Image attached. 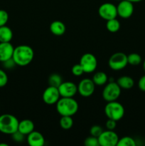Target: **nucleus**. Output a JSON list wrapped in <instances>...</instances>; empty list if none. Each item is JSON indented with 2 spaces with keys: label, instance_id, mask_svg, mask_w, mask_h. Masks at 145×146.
Instances as JSON below:
<instances>
[{
  "label": "nucleus",
  "instance_id": "1",
  "mask_svg": "<svg viewBox=\"0 0 145 146\" xmlns=\"http://www.w3.org/2000/svg\"><path fill=\"white\" fill-rule=\"evenodd\" d=\"M34 57V49L29 46L22 44L14 48L12 58L16 66H26L33 61Z\"/></svg>",
  "mask_w": 145,
  "mask_h": 146
},
{
  "label": "nucleus",
  "instance_id": "2",
  "mask_svg": "<svg viewBox=\"0 0 145 146\" xmlns=\"http://www.w3.org/2000/svg\"><path fill=\"white\" fill-rule=\"evenodd\" d=\"M56 110L61 116H72L78 112V104L73 97H61L56 103Z\"/></svg>",
  "mask_w": 145,
  "mask_h": 146
},
{
  "label": "nucleus",
  "instance_id": "3",
  "mask_svg": "<svg viewBox=\"0 0 145 146\" xmlns=\"http://www.w3.org/2000/svg\"><path fill=\"white\" fill-rule=\"evenodd\" d=\"M18 120L11 114L5 113L0 115V132L11 135L18 131Z\"/></svg>",
  "mask_w": 145,
  "mask_h": 146
},
{
  "label": "nucleus",
  "instance_id": "4",
  "mask_svg": "<svg viewBox=\"0 0 145 146\" xmlns=\"http://www.w3.org/2000/svg\"><path fill=\"white\" fill-rule=\"evenodd\" d=\"M104 111L108 118L116 121L121 120L125 115V108L117 101L107 102Z\"/></svg>",
  "mask_w": 145,
  "mask_h": 146
},
{
  "label": "nucleus",
  "instance_id": "5",
  "mask_svg": "<svg viewBox=\"0 0 145 146\" xmlns=\"http://www.w3.org/2000/svg\"><path fill=\"white\" fill-rule=\"evenodd\" d=\"M121 94V88L116 81H108L102 91V98L107 102L117 101Z\"/></svg>",
  "mask_w": 145,
  "mask_h": 146
},
{
  "label": "nucleus",
  "instance_id": "6",
  "mask_svg": "<svg viewBox=\"0 0 145 146\" xmlns=\"http://www.w3.org/2000/svg\"><path fill=\"white\" fill-rule=\"evenodd\" d=\"M128 64L127 55L122 52H116L109 58L108 65L114 71H119L125 68Z\"/></svg>",
  "mask_w": 145,
  "mask_h": 146
},
{
  "label": "nucleus",
  "instance_id": "7",
  "mask_svg": "<svg viewBox=\"0 0 145 146\" xmlns=\"http://www.w3.org/2000/svg\"><path fill=\"white\" fill-rule=\"evenodd\" d=\"M79 64L82 66L84 73L86 74L94 72L98 66V61L96 57L90 53L84 54L81 56Z\"/></svg>",
  "mask_w": 145,
  "mask_h": 146
},
{
  "label": "nucleus",
  "instance_id": "8",
  "mask_svg": "<svg viewBox=\"0 0 145 146\" xmlns=\"http://www.w3.org/2000/svg\"><path fill=\"white\" fill-rule=\"evenodd\" d=\"M98 14L101 18L106 21L117 18L118 16L117 6L109 2L104 3L100 6L98 9Z\"/></svg>",
  "mask_w": 145,
  "mask_h": 146
},
{
  "label": "nucleus",
  "instance_id": "9",
  "mask_svg": "<svg viewBox=\"0 0 145 146\" xmlns=\"http://www.w3.org/2000/svg\"><path fill=\"white\" fill-rule=\"evenodd\" d=\"M119 136L114 131H103L98 137L99 144L101 146H117L119 141Z\"/></svg>",
  "mask_w": 145,
  "mask_h": 146
},
{
  "label": "nucleus",
  "instance_id": "10",
  "mask_svg": "<svg viewBox=\"0 0 145 146\" xmlns=\"http://www.w3.org/2000/svg\"><path fill=\"white\" fill-rule=\"evenodd\" d=\"M60 98H61V95H60L58 88L57 87L51 86H49L45 88L42 95L43 101L48 105L56 104Z\"/></svg>",
  "mask_w": 145,
  "mask_h": 146
},
{
  "label": "nucleus",
  "instance_id": "11",
  "mask_svg": "<svg viewBox=\"0 0 145 146\" xmlns=\"http://www.w3.org/2000/svg\"><path fill=\"white\" fill-rule=\"evenodd\" d=\"M95 84L92 79L84 78L81 80L78 85V92L82 97H90L94 94Z\"/></svg>",
  "mask_w": 145,
  "mask_h": 146
},
{
  "label": "nucleus",
  "instance_id": "12",
  "mask_svg": "<svg viewBox=\"0 0 145 146\" xmlns=\"http://www.w3.org/2000/svg\"><path fill=\"white\" fill-rule=\"evenodd\" d=\"M58 88L61 97L72 98L78 92V86L72 81H63Z\"/></svg>",
  "mask_w": 145,
  "mask_h": 146
},
{
  "label": "nucleus",
  "instance_id": "13",
  "mask_svg": "<svg viewBox=\"0 0 145 146\" xmlns=\"http://www.w3.org/2000/svg\"><path fill=\"white\" fill-rule=\"evenodd\" d=\"M117 15L122 19H128L134 13L133 3L127 0H121L117 6Z\"/></svg>",
  "mask_w": 145,
  "mask_h": 146
},
{
  "label": "nucleus",
  "instance_id": "14",
  "mask_svg": "<svg viewBox=\"0 0 145 146\" xmlns=\"http://www.w3.org/2000/svg\"><path fill=\"white\" fill-rule=\"evenodd\" d=\"M14 47L11 42H0V62L4 63L13 56Z\"/></svg>",
  "mask_w": 145,
  "mask_h": 146
},
{
  "label": "nucleus",
  "instance_id": "15",
  "mask_svg": "<svg viewBox=\"0 0 145 146\" xmlns=\"http://www.w3.org/2000/svg\"><path fill=\"white\" fill-rule=\"evenodd\" d=\"M27 142L31 146H43L45 144V138L41 133L34 131L27 135Z\"/></svg>",
  "mask_w": 145,
  "mask_h": 146
},
{
  "label": "nucleus",
  "instance_id": "16",
  "mask_svg": "<svg viewBox=\"0 0 145 146\" xmlns=\"http://www.w3.org/2000/svg\"><path fill=\"white\" fill-rule=\"evenodd\" d=\"M34 128L35 125L31 120L24 119L18 123V131L25 135H28L30 133L34 131Z\"/></svg>",
  "mask_w": 145,
  "mask_h": 146
},
{
  "label": "nucleus",
  "instance_id": "17",
  "mask_svg": "<svg viewBox=\"0 0 145 146\" xmlns=\"http://www.w3.org/2000/svg\"><path fill=\"white\" fill-rule=\"evenodd\" d=\"M50 31L55 36H62L66 31L65 25L61 21H53L50 25Z\"/></svg>",
  "mask_w": 145,
  "mask_h": 146
},
{
  "label": "nucleus",
  "instance_id": "18",
  "mask_svg": "<svg viewBox=\"0 0 145 146\" xmlns=\"http://www.w3.org/2000/svg\"><path fill=\"white\" fill-rule=\"evenodd\" d=\"M118 85L121 88L123 89H130L134 85V81L132 77L129 76H120L116 81Z\"/></svg>",
  "mask_w": 145,
  "mask_h": 146
},
{
  "label": "nucleus",
  "instance_id": "19",
  "mask_svg": "<svg viewBox=\"0 0 145 146\" xmlns=\"http://www.w3.org/2000/svg\"><path fill=\"white\" fill-rule=\"evenodd\" d=\"M13 38V31L7 26L0 27V42H11Z\"/></svg>",
  "mask_w": 145,
  "mask_h": 146
},
{
  "label": "nucleus",
  "instance_id": "20",
  "mask_svg": "<svg viewBox=\"0 0 145 146\" xmlns=\"http://www.w3.org/2000/svg\"><path fill=\"white\" fill-rule=\"evenodd\" d=\"M92 80L95 86H104L108 82V76L103 71H98L94 74Z\"/></svg>",
  "mask_w": 145,
  "mask_h": 146
},
{
  "label": "nucleus",
  "instance_id": "21",
  "mask_svg": "<svg viewBox=\"0 0 145 146\" xmlns=\"http://www.w3.org/2000/svg\"><path fill=\"white\" fill-rule=\"evenodd\" d=\"M106 28L109 32L115 33L119 31L120 29V23L116 18L109 19L107 21Z\"/></svg>",
  "mask_w": 145,
  "mask_h": 146
},
{
  "label": "nucleus",
  "instance_id": "22",
  "mask_svg": "<svg viewBox=\"0 0 145 146\" xmlns=\"http://www.w3.org/2000/svg\"><path fill=\"white\" fill-rule=\"evenodd\" d=\"M62 76L58 74H52L48 77V84L51 86L58 88V86L62 84Z\"/></svg>",
  "mask_w": 145,
  "mask_h": 146
},
{
  "label": "nucleus",
  "instance_id": "23",
  "mask_svg": "<svg viewBox=\"0 0 145 146\" xmlns=\"http://www.w3.org/2000/svg\"><path fill=\"white\" fill-rule=\"evenodd\" d=\"M59 123L63 129L69 130L73 125V120L72 116H61Z\"/></svg>",
  "mask_w": 145,
  "mask_h": 146
},
{
  "label": "nucleus",
  "instance_id": "24",
  "mask_svg": "<svg viewBox=\"0 0 145 146\" xmlns=\"http://www.w3.org/2000/svg\"><path fill=\"white\" fill-rule=\"evenodd\" d=\"M142 61V57L139 54L132 53V54L127 55L128 64H130L132 66H137L141 64Z\"/></svg>",
  "mask_w": 145,
  "mask_h": 146
},
{
  "label": "nucleus",
  "instance_id": "25",
  "mask_svg": "<svg viewBox=\"0 0 145 146\" xmlns=\"http://www.w3.org/2000/svg\"><path fill=\"white\" fill-rule=\"evenodd\" d=\"M136 142L132 137L125 136L119 139L117 146H135Z\"/></svg>",
  "mask_w": 145,
  "mask_h": 146
},
{
  "label": "nucleus",
  "instance_id": "26",
  "mask_svg": "<svg viewBox=\"0 0 145 146\" xmlns=\"http://www.w3.org/2000/svg\"><path fill=\"white\" fill-rule=\"evenodd\" d=\"M84 144L86 146H99V141H98V138L95 136H90L88 137L84 141Z\"/></svg>",
  "mask_w": 145,
  "mask_h": 146
},
{
  "label": "nucleus",
  "instance_id": "27",
  "mask_svg": "<svg viewBox=\"0 0 145 146\" xmlns=\"http://www.w3.org/2000/svg\"><path fill=\"white\" fill-rule=\"evenodd\" d=\"M102 132H103V129H102V127L98 125H95L93 126H92L90 130V135L97 137V138H98Z\"/></svg>",
  "mask_w": 145,
  "mask_h": 146
},
{
  "label": "nucleus",
  "instance_id": "28",
  "mask_svg": "<svg viewBox=\"0 0 145 146\" xmlns=\"http://www.w3.org/2000/svg\"><path fill=\"white\" fill-rule=\"evenodd\" d=\"M9 20V14L4 9H0V27L7 24Z\"/></svg>",
  "mask_w": 145,
  "mask_h": 146
},
{
  "label": "nucleus",
  "instance_id": "29",
  "mask_svg": "<svg viewBox=\"0 0 145 146\" xmlns=\"http://www.w3.org/2000/svg\"><path fill=\"white\" fill-rule=\"evenodd\" d=\"M71 72L75 76H80L81 75L84 74V71L82 69V66L80 64H75L72 67V69H71Z\"/></svg>",
  "mask_w": 145,
  "mask_h": 146
},
{
  "label": "nucleus",
  "instance_id": "30",
  "mask_svg": "<svg viewBox=\"0 0 145 146\" xmlns=\"http://www.w3.org/2000/svg\"><path fill=\"white\" fill-rule=\"evenodd\" d=\"M8 83V76L4 70L0 68V88L5 86Z\"/></svg>",
  "mask_w": 145,
  "mask_h": 146
},
{
  "label": "nucleus",
  "instance_id": "31",
  "mask_svg": "<svg viewBox=\"0 0 145 146\" xmlns=\"http://www.w3.org/2000/svg\"><path fill=\"white\" fill-rule=\"evenodd\" d=\"M25 135H24L23 133H21V132H19L18 131H16L15 133H14L13 134H11V137H12L13 140H14L15 142L17 143H21L23 142L25 139Z\"/></svg>",
  "mask_w": 145,
  "mask_h": 146
},
{
  "label": "nucleus",
  "instance_id": "32",
  "mask_svg": "<svg viewBox=\"0 0 145 146\" xmlns=\"http://www.w3.org/2000/svg\"><path fill=\"white\" fill-rule=\"evenodd\" d=\"M105 126H106L107 130L114 131V129H115L117 126V121H115V120L108 118V120L106 122V124H105Z\"/></svg>",
  "mask_w": 145,
  "mask_h": 146
},
{
  "label": "nucleus",
  "instance_id": "33",
  "mask_svg": "<svg viewBox=\"0 0 145 146\" xmlns=\"http://www.w3.org/2000/svg\"><path fill=\"white\" fill-rule=\"evenodd\" d=\"M138 86L142 91L145 92V75L142 76L139 80L138 82Z\"/></svg>",
  "mask_w": 145,
  "mask_h": 146
},
{
  "label": "nucleus",
  "instance_id": "34",
  "mask_svg": "<svg viewBox=\"0 0 145 146\" xmlns=\"http://www.w3.org/2000/svg\"><path fill=\"white\" fill-rule=\"evenodd\" d=\"M3 64H4V65L5 66L6 68H14L15 66H16V63L14 62V61L13 60L12 58H11V59H9L7 60V61H6L5 62H4Z\"/></svg>",
  "mask_w": 145,
  "mask_h": 146
},
{
  "label": "nucleus",
  "instance_id": "35",
  "mask_svg": "<svg viewBox=\"0 0 145 146\" xmlns=\"http://www.w3.org/2000/svg\"><path fill=\"white\" fill-rule=\"evenodd\" d=\"M127 1H131L132 3H136V2H139V1H142V0H127Z\"/></svg>",
  "mask_w": 145,
  "mask_h": 146
},
{
  "label": "nucleus",
  "instance_id": "36",
  "mask_svg": "<svg viewBox=\"0 0 145 146\" xmlns=\"http://www.w3.org/2000/svg\"><path fill=\"white\" fill-rule=\"evenodd\" d=\"M143 69H144V72H145V59H144V62H143Z\"/></svg>",
  "mask_w": 145,
  "mask_h": 146
},
{
  "label": "nucleus",
  "instance_id": "37",
  "mask_svg": "<svg viewBox=\"0 0 145 146\" xmlns=\"http://www.w3.org/2000/svg\"><path fill=\"white\" fill-rule=\"evenodd\" d=\"M0 146H8V144H6V143H0Z\"/></svg>",
  "mask_w": 145,
  "mask_h": 146
}]
</instances>
